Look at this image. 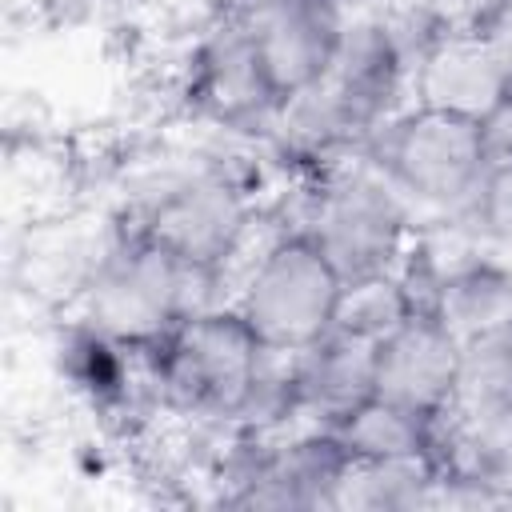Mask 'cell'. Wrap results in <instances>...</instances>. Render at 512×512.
I'll return each mask as SVG.
<instances>
[{
	"label": "cell",
	"instance_id": "obj_1",
	"mask_svg": "<svg viewBox=\"0 0 512 512\" xmlns=\"http://www.w3.org/2000/svg\"><path fill=\"white\" fill-rule=\"evenodd\" d=\"M224 148L184 152L144 168L128 184L116 220L192 264L224 272L232 284L248 260L260 204L252 192V164L232 160Z\"/></svg>",
	"mask_w": 512,
	"mask_h": 512
},
{
	"label": "cell",
	"instance_id": "obj_2",
	"mask_svg": "<svg viewBox=\"0 0 512 512\" xmlns=\"http://www.w3.org/2000/svg\"><path fill=\"white\" fill-rule=\"evenodd\" d=\"M228 288L224 272L192 264L164 244L120 228L68 316H80L132 348H152L188 316L228 304Z\"/></svg>",
	"mask_w": 512,
	"mask_h": 512
},
{
	"label": "cell",
	"instance_id": "obj_3",
	"mask_svg": "<svg viewBox=\"0 0 512 512\" xmlns=\"http://www.w3.org/2000/svg\"><path fill=\"white\" fill-rule=\"evenodd\" d=\"M268 356L272 352L256 340L232 300L188 316L164 340L144 348L160 412L192 428H232Z\"/></svg>",
	"mask_w": 512,
	"mask_h": 512
},
{
	"label": "cell",
	"instance_id": "obj_4",
	"mask_svg": "<svg viewBox=\"0 0 512 512\" xmlns=\"http://www.w3.org/2000/svg\"><path fill=\"white\" fill-rule=\"evenodd\" d=\"M300 176V212L288 224L304 228L316 240L344 284L388 276L404 264L408 248L416 244L420 216L368 164L364 152Z\"/></svg>",
	"mask_w": 512,
	"mask_h": 512
},
{
	"label": "cell",
	"instance_id": "obj_5",
	"mask_svg": "<svg viewBox=\"0 0 512 512\" xmlns=\"http://www.w3.org/2000/svg\"><path fill=\"white\" fill-rule=\"evenodd\" d=\"M368 164L420 220H460L492 172L480 120L408 100L364 144Z\"/></svg>",
	"mask_w": 512,
	"mask_h": 512
},
{
	"label": "cell",
	"instance_id": "obj_6",
	"mask_svg": "<svg viewBox=\"0 0 512 512\" xmlns=\"http://www.w3.org/2000/svg\"><path fill=\"white\" fill-rule=\"evenodd\" d=\"M340 300L344 276L296 224H276L232 280L236 312L276 356H292L320 340L336 324Z\"/></svg>",
	"mask_w": 512,
	"mask_h": 512
},
{
	"label": "cell",
	"instance_id": "obj_7",
	"mask_svg": "<svg viewBox=\"0 0 512 512\" xmlns=\"http://www.w3.org/2000/svg\"><path fill=\"white\" fill-rule=\"evenodd\" d=\"M180 100L204 128L232 136H268L284 104L240 16L204 20L184 56Z\"/></svg>",
	"mask_w": 512,
	"mask_h": 512
},
{
	"label": "cell",
	"instance_id": "obj_8",
	"mask_svg": "<svg viewBox=\"0 0 512 512\" xmlns=\"http://www.w3.org/2000/svg\"><path fill=\"white\" fill-rule=\"evenodd\" d=\"M436 508L512 504V408L456 400L436 428Z\"/></svg>",
	"mask_w": 512,
	"mask_h": 512
},
{
	"label": "cell",
	"instance_id": "obj_9",
	"mask_svg": "<svg viewBox=\"0 0 512 512\" xmlns=\"http://www.w3.org/2000/svg\"><path fill=\"white\" fill-rule=\"evenodd\" d=\"M460 336L436 312H408L376 340V396L444 416L460 392Z\"/></svg>",
	"mask_w": 512,
	"mask_h": 512
},
{
	"label": "cell",
	"instance_id": "obj_10",
	"mask_svg": "<svg viewBox=\"0 0 512 512\" xmlns=\"http://www.w3.org/2000/svg\"><path fill=\"white\" fill-rule=\"evenodd\" d=\"M240 20L276 96L288 100L324 76L348 12L336 0H260L252 12H240Z\"/></svg>",
	"mask_w": 512,
	"mask_h": 512
},
{
	"label": "cell",
	"instance_id": "obj_11",
	"mask_svg": "<svg viewBox=\"0 0 512 512\" xmlns=\"http://www.w3.org/2000/svg\"><path fill=\"white\" fill-rule=\"evenodd\" d=\"M288 380L300 424H344L376 396V340L332 324L320 340L288 356Z\"/></svg>",
	"mask_w": 512,
	"mask_h": 512
},
{
	"label": "cell",
	"instance_id": "obj_12",
	"mask_svg": "<svg viewBox=\"0 0 512 512\" xmlns=\"http://www.w3.org/2000/svg\"><path fill=\"white\" fill-rule=\"evenodd\" d=\"M512 88V44L500 36H436L412 68V100L484 120Z\"/></svg>",
	"mask_w": 512,
	"mask_h": 512
},
{
	"label": "cell",
	"instance_id": "obj_13",
	"mask_svg": "<svg viewBox=\"0 0 512 512\" xmlns=\"http://www.w3.org/2000/svg\"><path fill=\"white\" fill-rule=\"evenodd\" d=\"M416 240L436 268L432 312L460 336V344L480 332L512 324V256H500L468 240L460 256L440 260L424 240V232Z\"/></svg>",
	"mask_w": 512,
	"mask_h": 512
},
{
	"label": "cell",
	"instance_id": "obj_14",
	"mask_svg": "<svg viewBox=\"0 0 512 512\" xmlns=\"http://www.w3.org/2000/svg\"><path fill=\"white\" fill-rule=\"evenodd\" d=\"M436 460L408 456V460H352L348 476L336 488L332 508L356 512H412L436 508Z\"/></svg>",
	"mask_w": 512,
	"mask_h": 512
},
{
	"label": "cell",
	"instance_id": "obj_15",
	"mask_svg": "<svg viewBox=\"0 0 512 512\" xmlns=\"http://www.w3.org/2000/svg\"><path fill=\"white\" fill-rule=\"evenodd\" d=\"M436 428L440 416L412 412L404 404H392L384 396H372L360 404L344 424H336L340 440L348 444L352 460H408V456H432L436 452Z\"/></svg>",
	"mask_w": 512,
	"mask_h": 512
},
{
	"label": "cell",
	"instance_id": "obj_16",
	"mask_svg": "<svg viewBox=\"0 0 512 512\" xmlns=\"http://www.w3.org/2000/svg\"><path fill=\"white\" fill-rule=\"evenodd\" d=\"M456 400L488 404V408H512V324L464 340Z\"/></svg>",
	"mask_w": 512,
	"mask_h": 512
},
{
	"label": "cell",
	"instance_id": "obj_17",
	"mask_svg": "<svg viewBox=\"0 0 512 512\" xmlns=\"http://www.w3.org/2000/svg\"><path fill=\"white\" fill-rule=\"evenodd\" d=\"M412 308L408 300V288L396 272L388 276H372V280H356V284H344V300H340V316L336 324L340 328H352L368 340H380L388 336Z\"/></svg>",
	"mask_w": 512,
	"mask_h": 512
},
{
	"label": "cell",
	"instance_id": "obj_18",
	"mask_svg": "<svg viewBox=\"0 0 512 512\" xmlns=\"http://www.w3.org/2000/svg\"><path fill=\"white\" fill-rule=\"evenodd\" d=\"M460 224L468 228V236L480 248H492L500 256H512V168H492L476 192V200L468 204V212L460 216Z\"/></svg>",
	"mask_w": 512,
	"mask_h": 512
},
{
	"label": "cell",
	"instance_id": "obj_19",
	"mask_svg": "<svg viewBox=\"0 0 512 512\" xmlns=\"http://www.w3.org/2000/svg\"><path fill=\"white\" fill-rule=\"evenodd\" d=\"M436 36H496L504 0H412Z\"/></svg>",
	"mask_w": 512,
	"mask_h": 512
},
{
	"label": "cell",
	"instance_id": "obj_20",
	"mask_svg": "<svg viewBox=\"0 0 512 512\" xmlns=\"http://www.w3.org/2000/svg\"><path fill=\"white\" fill-rule=\"evenodd\" d=\"M484 152L492 168H512V88L500 96V104L480 120Z\"/></svg>",
	"mask_w": 512,
	"mask_h": 512
},
{
	"label": "cell",
	"instance_id": "obj_21",
	"mask_svg": "<svg viewBox=\"0 0 512 512\" xmlns=\"http://www.w3.org/2000/svg\"><path fill=\"white\" fill-rule=\"evenodd\" d=\"M260 0H204L208 16H240V12H252Z\"/></svg>",
	"mask_w": 512,
	"mask_h": 512
},
{
	"label": "cell",
	"instance_id": "obj_22",
	"mask_svg": "<svg viewBox=\"0 0 512 512\" xmlns=\"http://www.w3.org/2000/svg\"><path fill=\"white\" fill-rule=\"evenodd\" d=\"M344 12H372V8H388V4H396V0H336Z\"/></svg>",
	"mask_w": 512,
	"mask_h": 512
},
{
	"label": "cell",
	"instance_id": "obj_23",
	"mask_svg": "<svg viewBox=\"0 0 512 512\" xmlns=\"http://www.w3.org/2000/svg\"><path fill=\"white\" fill-rule=\"evenodd\" d=\"M496 36L512 44V0H504V16H500V28H496Z\"/></svg>",
	"mask_w": 512,
	"mask_h": 512
}]
</instances>
